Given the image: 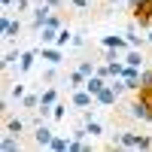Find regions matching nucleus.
I'll return each mask as SVG.
<instances>
[{"label": "nucleus", "mask_w": 152, "mask_h": 152, "mask_svg": "<svg viewBox=\"0 0 152 152\" xmlns=\"http://www.w3.org/2000/svg\"><path fill=\"white\" fill-rule=\"evenodd\" d=\"M128 110H131V119H140V122H152V107H146L140 97H134V104H131Z\"/></svg>", "instance_id": "9"}, {"label": "nucleus", "mask_w": 152, "mask_h": 152, "mask_svg": "<svg viewBox=\"0 0 152 152\" xmlns=\"http://www.w3.org/2000/svg\"><path fill=\"white\" fill-rule=\"evenodd\" d=\"M70 140H73V137L55 134V137H52V143H49V149H52V152H70Z\"/></svg>", "instance_id": "15"}, {"label": "nucleus", "mask_w": 152, "mask_h": 152, "mask_svg": "<svg viewBox=\"0 0 152 152\" xmlns=\"http://www.w3.org/2000/svg\"><path fill=\"white\" fill-rule=\"evenodd\" d=\"M85 128H88V137H104V125H100L97 119H88Z\"/></svg>", "instance_id": "23"}, {"label": "nucleus", "mask_w": 152, "mask_h": 152, "mask_svg": "<svg viewBox=\"0 0 152 152\" xmlns=\"http://www.w3.org/2000/svg\"><path fill=\"white\" fill-rule=\"evenodd\" d=\"M21 18H12L9 12L3 9V18H0V34H3V40H15V37L21 34Z\"/></svg>", "instance_id": "3"}, {"label": "nucleus", "mask_w": 152, "mask_h": 152, "mask_svg": "<svg viewBox=\"0 0 152 152\" xmlns=\"http://www.w3.org/2000/svg\"><path fill=\"white\" fill-rule=\"evenodd\" d=\"M49 15H52V6H49L46 0H40V3L34 6V12H31V28H34L37 34H40V31L46 28V24H49Z\"/></svg>", "instance_id": "2"}, {"label": "nucleus", "mask_w": 152, "mask_h": 152, "mask_svg": "<svg viewBox=\"0 0 152 152\" xmlns=\"http://www.w3.org/2000/svg\"><path fill=\"white\" fill-rule=\"evenodd\" d=\"M137 149H152V137H149V134H140V143H137Z\"/></svg>", "instance_id": "29"}, {"label": "nucleus", "mask_w": 152, "mask_h": 152, "mask_svg": "<svg viewBox=\"0 0 152 152\" xmlns=\"http://www.w3.org/2000/svg\"><path fill=\"white\" fill-rule=\"evenodd\" d=\"M37 58H40V49H24L21 58H18V73H21V76L31 73V67L37 64Z\"/></svg>", "instance_id": "8"}, {"label": "nucleus", "mask_w": 152, "mask_h": 152, "mask_svg": "<svg viewBox=\"0 0 152 152\" xmlns=\"http://www.w3.org/2000/svg\"><path fill=\"white\" fill-rule=\"evenodd\" d=\"M70 104H73V110H88V107H94V94L88 88H73Z\"/></svg>", "instance_id": "4"}, {"label": "nucleus", "mask_w": 152, "mask_h": 152, "mask_svg": "<svg viewBox=\"0 0 152 152\" xmlns=\"http://www.w3.org/2000/svg\"><path fill=\"white\" fill-rule=\"evenodd\" d=\"M0 149H3V152H18V149H21V137H15V134H3Z\"/></svg>", "instance_id": "14"}, {"label": "nucleus", "mask_w": 152, "mask_h": 152, "mask_svg": "<svg viewBox=\"0 0 152 152\" xmlns=\"http://www.w3.org/2000/svg\"><path fill=\"white\" fill-rule=\"evenodd\" d=\"M46 3L52 6V9H61V6H64V0H46Z\"/></svg>", "instance_id": "33"}, {"label": "nucleus", "mask_w": 152, "mask_h": 152, "mask_svg": "<svg viewBox=\"0 0 152 152\" xmlns=\"http://www.w3.org/2000/svg\"><path fill=\"white\" fill-rule=\"evenodd\" d=\"M140 82H143V85H152V67L140 70Z\"/></svg>", "instance_id": "30"}, {"label": "nucleus", "mask_w": 152, "mask_h": 152, "mask_svg": "<svg viewBox=\"0 0 152 152\" xmlns=\"http://www.w3.org/2000/svg\"><path fill=\"white\" fill-rule=\"evenodd\" d=\"M146 40H149V46H152V28H149V37H146Z\"/></svg>", "instance_id": "35"}, {"label": "nucleus", "mask_w": 152, "mask_h": 152, "mask_svg": "<svg viewBox=\"0 0 152 152\" xmlns=\"http://www.w3.org/2000/svg\"><path fill=\"white\" fill-rule=\"evenodd\" d=\"M73 104H67V100H58V104L52 107V122H64L67 119V110H70Z\"/></svg>", "instance_id": "19"}, {"label": "nucleus", "mask_w": 152, "mask_h": 152, "mask_svg": "<svg viewBox=\"0 0 152 152\" xmlns=\"http://www.w3.org/2000/svg\"><path fill=\"white\" fill-rule=\"evenodd\" d=\"M85 88H88V91H91V94L97 97V94H100V91L107 88V79H104V76H97V73H94V76H88V79H85Z\"/></svg>", "instance_id": "12"}, {"label": "nucleus", "mask_w": 152, "mask_h": 152, "mask_svg": "<svg viewBox=\"0 0 152 152\" xmlns=\"http://www.w3.org/2000/svg\"><path fill=\"white\" fill-rule=\"evenodd\" d=\"M18 12V15H24V12H34V6H31V0H15V6H12Z\"/></svg>", "instance_id": "26"}, {"label": "nucleus", "mask_w": 152, "mask_h": 152, "mask_svg": "<svg viewBox=\"0 0 152 152\" xmlns=\"http://www.w3.org/2000/svg\"><path fill=\"white\" fill-rule=\"evenodd\" d=\"M40 97H43V104H49V107H55L58 100H61V94H58V88H55V85H46L43 91H40Z\"/></svg>", "instance_id": "18"}, {"label": "nucleus", "mask_w": 152, "mask_h": 152, "mask_svg": "<svg viewBox=\"0 0 152 152\" xmlns=\"http://www.w3.org/2000/svg\"><path fill=\"white\" fill-rule=\"evenodd\" d=\"M143 52L140 49H128V52H125V64H131V67H143Z\"/></svg>", "instance_id": "20"}, {"label": "nucleus", "mask_w": 152, "mask_h": 152, "mask_svg": "<svg viewBox=\"0 0 152 152\" xmlns=\"http://www.w3.org/2000/svg\"><path fill=\"white\" fill-rule=\"evenodd\" d=\"M18 58H21L18 49H6V52H3V70H9L12 64H18Z\"/></svg>", "instance_id": "21"}, {"label": "nucleus", "mask_w": 152, "mask_h": 152, "mask_svg": "<svg viewBox=\"0 0 152 152\" xmlns=\"http://www.w3.org/2000/svg\"><path fill=\"white\" fill-rule=\"evenodd\" d=\"M119 97H122V94H119L116 88L107 82V88H104V91L94 97V104H97V107H116V104H119Z\"/></svg>", "instance_id": "7"}, {"label": "nucleus", "mask_w": 152, "mask_h": 152, "mask_svg": "<svg viewBox=\"0 0 152 152\" xmlns=\"http://www.w3.org/2000/svg\"><path fill=\"white\" fill-rule=\"evenodd\" d=\"M104 49H119V52H128V37H116V34H110L104 37Z\"/></svg>", "instance_id": "10"}, {"label": "nucleus", "mask_w": 152, "mask_h": 152, "mask_svg": "<svg viewBox=\"0 0 152 152\" xmlns=\"http://www.w3.org/2000/svg\"><path fill=\"white\" fill-rule=\"evenodd\" d=\"M131 18L140 24V31L152 28V0H140V3L131 9Z\"/></svg>", "instance_id": "1"}, {"label": "nucleus", "mask_w": 152, "mask_h": 152, "mask_svg": "<svg viewBox=\"0 0 152 152\" xmlns=\"http://www.w3.org/2000/svg\"><path fill=\"white\" fill-rule=\"evenodd\" d=\"M70 6H73V9H88V6H91V0H70Z\"/></svg>", "instance_id": "31"}, {"label": "nucleus", "mask_w": 152, "mask_h": 152, "mask_svg": "<svg viewBox=\"0 0 152 152\" xmlns=\"http://www.w3.org/2000/svg\"><path fill=\"white\" fill-rule=\"evenodd\" d=\"M107 3H116V6H119V3H122V0H107Z\"/></svg>", "instance_id": "36"}, {"label": "nucleus", "mask_w": 152, "mask_h": 152, "mask_svg": "<svg viewBox=\"0 0 152 152\" xmlns=\"http://www.w3.org/2000/svg\"><path fill=\"white\" fill-rule=\"evenodd\" d=\"M79 70H82L85 76H94V70H97V64H94V61H79Z\"/></svg>", "instance_id": "27"}, {"label": "nucleus", "mask_w": 152, "mask_h": 152, "mask_svg": "<svg viewBox=\"0 0 152 152\" xmlns=\"http://www.w3.org/2000/svg\"><path fill=\"white\" fill-rule=\"evenodd\" d=\"M40 58L46 61V64H61V61H64V49L61 46H40Z\"/></svg>", "instance_id": "6"}, {"label": "nucleus", "mask_w": 152, "mask_h": 152, "mask_svg": "<svg viewBox=\"0 0 152 152\" xmlns=\"http://www.w3.org/2000/svg\"><path fill=\"white\" fill-rule=\"evenodd\" d=\"M24 94H28V88H24V82H15V85L9 88V97H12V100H18V104H21V97H24Z\"/></svg>", "instance_id": "24"}, {"label": "nucleus", "mask_w": 152, "mask_h": 152, "mask_svg": "<svg viewBox=\"0 0 152 152\" xmlns=\"http://www.w3.org/2000/svg\"><path fill=\"white\" fill-rule=\"evenodd\" d=\"M52 137H55V131L49 128L46 122H43V125H37V128H34V146H40V149H49Z\"/></svg>", "instance_id": "5"}, {"label": "nucleus", "mask_w": 152, "mask_h": 152, "mask_svg": "<svg viewBox=\"0 0 152 152\" xmlns=\"http://www.w3.org/2000/svg\"><path fill=\"white\" fill-rule=\"evenodd\" d=\"M0 3H3V9H12V6H15V0H0Z\"/></svg>", "instance_id": "34"}, {"label": "nucleus", "mask_w": 152, "mask_h": 152, "mask_svg": "<svg viewBox=\"0 0 152 152\" xmlns=\"http://www.w3.org/2000/svg\"><path fill=\"white\" fill-rule=\"evenodd\" d=\"M3 131H6V134H15V137H21L24 131H28V122H24V119H6Z\"/></svg>", "instance_id": "11"}, {"label": "nucleus", "mask_w": 152, "mask_h": 152, "mask_svg": "<svg viewBox=\"0 0 152 152\" xmlns=\"http://www.w3.org/2000/svg\"><path fill=\"white\" fill-rule=\"evenodd\" d=\"M85 79H88V76H85L79 67H76L73 73H67V82H70L67 88H70V91H73V88H85Z\"/></svg>", "instance_id": "17"}, {"label": "nucleus", "mask_w": 152, "mask_h": 152, "mask_svg": "<svg viewBox=\"0 0 152 152\" xmlns=\"http://www.w3.org/2000/svg\"><path fill=\"white\" fill-rule=\"evenodd\" d=\"M55 79H58V73H55V64H49V67L43 70V82H46V85H52Z\"/></svg>", "instance_id": "25"}, {"label": "nucleus", "mask_w": 152, "mask_h": 152, "mask_svg": "<svg viewBox=\"0 0 152 152\" xmlns=\"http://www.w3.org/2000/svg\"><path fill=\"white\" fill-rule=\"evenodd\" d=\"M119 58H122L119 49H107V52H104V61H119Z\"/></svg>", "instance_id": "28"}, {"label": "nucleus", "mask_w": 152, "mask_h": 152, "mask_svg": "<svg viewBox=\"0 0 152 152\" xmlns=\"http://www.w3.org/2000/svg\"><path fill=\"white\" fill-rule=\"evenodd\" d=\"M70 40H73V34H70V28H67V24H64V28L58 31V40H55V46L67 49V46H70Z\"/></svg>", "instance_id": "22"}, {"label": "nucleus", "mask_w": 152, "mask_h": 152, "mask_svg": "<svg viewBox=\"0 0 152 152\" xmlns=\"http://www.w3.org/2000/svg\"><path fill=\"white\" fill-rule=\"evenodd\" d=\"M70 46H73V49H82V46H85V40H82V34H73V40H70Z\"/></svg>", "instance_id": "32"}, {"label": "nucleus", "mask_w": 152, "mask_h": 152, "mask_svg": "<svg viewBox=\"0 0 152 152\" xmlns=\"http://www.w3.org/2000/svg\"><path fill=\"white\" fill-rule=\"evenodd\" d=\"M137 143H140V134H134V131H122V134H119V146L137 149Z\"/></svg>", "instance_id": "16"}, {"label": "nucleus", "mask_w": 152, "mask_h": 152, "mask_svg": "<svg viewBox=\"0 0 152 152\" xmlns=\"http://www.w3.org/2000/svg\"><path fill=\"white\" fill-rule=\"evenodd\" d=\"M40 104H43L40 91H28V94L21 97V107H24V110H31V113H37V110H40Z\"/></svg>", "instance_id": "13"}]
</instances>
